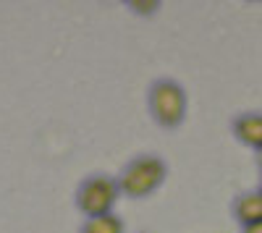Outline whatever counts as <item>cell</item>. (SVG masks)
<instances>
[{
    "mask_svg": "<svg viewBox=\"0 0 262 233\" xmlns=\"http://www.w3.org/2000/svg\"><path fill=\"white\" fill-rule=\"evenodd\" d=\"M259 192H262V186H259Z\"/></svg>",
    "mask_w": 262,
    "mask_h": 233,
    "instance_id": "10",
    "label": "cell"
},
{
    "mask_svg": "<svg viewBox=\"0 0 262 233\" xmlns=\"http://www.w3.org/2000/svg\"><path fill=\"white\" fill-rule=\"evenodd\" d=\"M147 110L149 118L163 131H179L189 113L186 87L173 76H158L147 87Z\"/></svg>",
    "mask_w": 262,
    "mask_h": 233,
    "instance_id": "1",
    "label": "cell"
},
{
    "mask_svg": "<svg viewBox=\"0 0 262 233\" xmlns=\"http://www.w3.org/2000/svg\"><path fill=\"white\" fill-rule=\"evenodd\" d=\"M168 181V162L163 155L142 152L131 157L118 173L121 194L126 199H149Z\"/></svg>",
    "mask_w": 262,
    "mask_h": 233,
    "instance_id": "2",
    "label": "cell"
},
{
    "mask_svg": "<svg viewBox=\"0 0 262 233\" xmlns=\"http://www.w3.org/2000/svg\"><path fill=\"white\" fill-rule=\"evenodd\" d=\"M242 233H262V223H254V225H247V228H242Z\"/></svg>",
    "mask_w": 262,
    "mask_h": 233,
    "instance_id": "8",
    "label": "cell"
},
{
    "mask_svg": "<svg viewBox=\"0 0 262 233\" xmlns=\"http://www.w3.org/2000/svg\"><path fill=\"white\" fill-rule=\"evenodd\" d=\"M231 134L242 144L262 152V113H238L231 121Z\"/></svg>",
    "mask_w": 262,
    "mask_h": 233,
    "instance_id": "4",
    "label": "cell"
},
{
    "mask_svg": "<svg viewBox=\"0 0 262 233\" xmlns=\"http://www.w3.org/2000/svg\"><path fill=\"white\" fill-rule=\"evenodd\" d=\"M257 162H259V168H262V152H257Z\"/></svg>",
    "mask_w": 262,
    "mask_h": 233,
    "instance_id": "9",
    "label": "cell"
},
{
    "mask_svg": "<svg viewBox=\"0 0 262 233\" xmlns=\"http://www.w3.org/2000/svg\"><path fill=\"white\" fill-rule=\"evenodd\" d=\"M128 11L134 13V16H142V18H147V16H155L160 8H163V3L160 0H128Z\"/></svg>",
    "mask_w": 262,
    "mask_h": 233,
    "instance_id": "7",
    "label": "cell"
},
{
    "mask_svg": "<svg viewBox=\"0 0 262 233\" xmlns=\"http://www.w3.org/2000/svg\"><path fill=\"white\" fill-rule=\"evenodd\" d=\"M79 233H126V223H123V218L111 213V215H102V218L84 220Z\"/></svg>",
    "mask_w": 262,
    "mask_h": 233,
    "instance_id": "6",
    "label": "cell"
},
{
    "mask_svg": "<svg viewBox=\"0 0 262 233\" xmlns=\"http://www.w3.org/2000/svg\"><path fill=\"white\" fill-rule=\"evenodd\" d=\"M233 220L242 223V228L262 223V192H244L238 194L231 204Z\"/></svg>",
    "mask_w": 262,
    "mask_h": 233,
    "instance_id": "5",
    "label": "cell"
},
{
    "mask_svg": "<svg viewBox=\"0 0 262 233\" xmlns=\"http://www.w3.org/2000/svg\"><path fill=\"white\" fill-rule=\"evenodd\" d=\"M121 183L118 176L111 173H90L86 178H81V183L74 192V207L79 209V215H84V220L90 218H102L111 215L113 207L121 199Z\"/></svg>",
    "mask_w": 262,
    "mask_h": 233,
    "instance_id": "3",
    "label": "cell"
}]
</instances>
